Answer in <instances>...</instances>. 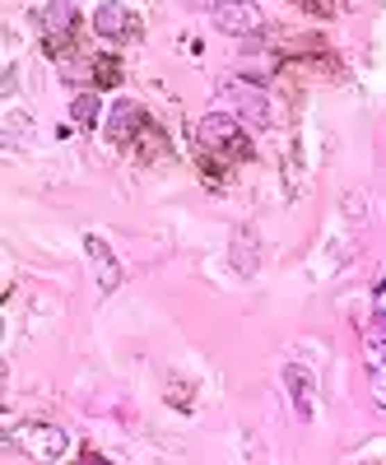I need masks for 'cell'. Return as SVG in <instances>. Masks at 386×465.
Here are the masks:
<instances>
[{
    "mask_svg": "<svg viewBox=\"0 0 386 465\" xmlns=\"http://www.w3.org/2000/svg\"><path fill=\"white\" fill-rule=\"evenodd\" d=\"M93 28H98V37H108V42H135L140 37V19L126 10L121 0H108V5L93 10Z\"/></svg>",
    "mask_w": 386,
    "mask_h": 465,
    "instance_id": "5b68a950",
    "label": "cell"
},
{
    "mask_svg": "<svg viewBox=\"0 0 386 465\" xmlns=\"http://www.w3.org/2000/svg\"><path fill=\"white\" fill-rule=\"evenodd\" d=\"M89 70H93V84H98V89H117V84H121V61H117V56H93Z\"/></svg>",
    "mask_w": 386,
    "mask_h": 465,
    "instance_id": "8fae6325",
    "label": "cell"
},
{
    "mask_svg": "<svg viewBox=\"0 0 386 465\" xmlns=\"http://www.w3.org/2000/svg\"><path fill=\"white\" fill-rule=\"evenodd\" d=\"M168 400L177 405V409H191V400H196V391H191V387H182V382L172 377V382H168Z\"/></svg>",
    "mask_w": 386,
    "mask_h": 465,
    "instance_id": "5bb4252c",
    "label": "cell"
},
{
    "mask_svg": "<svg viewBox=\"0 0 386 465\" xmlns=\"http://www.w3.org/2000/svg\"><path fill=\"white\" fill-rule=\"evenodd\" d=\"M135 154L140 158H168V140H163V130L154 121H144V130L135 135Z\"/></svg>",
    "mask_w": 386,
    "mask_h": 465,
    "instance_id": "30bf717a",
    "label": "cell"
},
{
    "mask_svg": "<svg viewBox=\"0 0 386 465\" xmlns=\"http://www.w3.org/2000/svg\"><path fill=\"white\" fill-rule=\"evenodd\" d=\"M215 93H219V103L233 108V117L242 126H251V130H270L275 126V108H270V98L256 84H247V79H219Z\"/></svg>",
    "mask_w": 386,
    "mask_h": 465,
    "instance_id": "7a4b0ae2",
    "label": "cell"
},
{
    "mask_svg": "<svg viewBox=\"0 0 386 465\" xmlns=\"http://www.w3.org/2000/svg\"><path fill=\"white\" fill-rule=\"evenodd\" d=\"M10 442L24 447L28 456H42V461H61L65 447H70V437L51 423H19V428H10Z\"/></svg>",
    "mask_w": 386,
    "mask_h": 465,
    "instance_id": "277c9868",
    "label": "cell"
},
{
    "mask_svg": "<svg viewBox=\"0 0 386 465\" xmlns=\"http://www.w3.org/2000/svg\"><path fill=\"white\" fill-rule=\"evenodd\" d=\"M284 387H289V396H294V405H298V418H312V372L308 368H298V363H289L284 368Z\"/></svg>",
    "mask_w": 386,
    "mask_h": 465,
    "instance_id": "9c48e42d",
    "label": "cell"
},
{
    "mask_svg": "<svg viewBox=\"0 0 386 465\" xmlns=\"http://www.w3.org/2000/svg\"><path fill=\"white\" fill-rule=\"evenodd\" d=\"M372 340H386V312L372 316Z\"/></svg>",
    "mask_w": 386,
    "mask_h": 465,
    "instance_id": "e0dca14e",
    "label": "cell"
},
{
    "mask_svg": "<svg viewBox=\"0 0 386 465\" xmlns=\"http://www.w3.org/2000/svg\"><path fill=\"white\" fill-rule=\"evenodd\" d=\"M294 5H303L312 15H335V10H340V0H294Z\"/></svg>",
    "mask_w": 386,
    "mask_h": 465,
    "instance_id": "9a60e30c",
    "label": "cell"
},
{
    "mask_svg": "<svg viewBox=\"0 0 386 465\" xmlns=\"http://www.w3.org/2000/svg\"><path fill=\"white\" fill-rule=\"evenodd\" d=\"M144 121H149V112L140 108V103H112V112H108V140H112V144H121V149H131L135 135L144 130Z\"/></svg>",
    "mask_w": 386,
    "mask_h": 465,
    "instance_id": "8992f818",
    "label": "cell"
},
{
    "mask_svg": "<svg viewBox=\"0 0 386 465\" xmlns=\"http://www.w3.org/2000/svg\"><path fill=\"white\" fill-rule=\"evenodd\" d=\"M98 112H103V108H98V98H93V93H79L75 103H70V117H75L84 130H89V126H98Z\"/></svg>",
    "mask_w": 386,
    "mask_h": 465,
    "instance_id": "7c38bea8",
    "label": "cell"
},
{
    "mask_svg": "<svg viewBox=\"0 0 386 465\" xmlns=\"http://www.w3.org/2000/svg\"><path fill=\"white\" fill-rule=\"evenodd\" d=\"M42 46L51 56H65L79 46V10L70 0H51L42 10Z\"/></svg>",
    "mask_w": 386,
    "mask_h": 465,
    "instance_id": "3957f363",
    "label": "cell"
},
{
    "mask_svg": "<svg viewBox=\"0 0 386 465\" xmlns=\"http://www.w3.org/2000/svg\"><path fill=\"white\" fill-rule=\"evenodd\" d=\"M215 24L224 33H261L265 28V15L256 0H233V5H224V10H215Z\"/></svg>",
    "mask_w": 386,
    "mask_h": 465,
    "instance_id": "52a82bcc",
    "label": "cell"
},
{
    "mask_svg": "<svg viewBox=\"0 0 386 465\" xmlns=\"http://www.w3.org/2000/svg\"><path fill=\"white\" fill-rule=\"evenodd\" d=\"M196 140H201L205 149H215L219 158H228V163H247V158L256 154L247 130H242V121H237L233 112H210V117H201Z\"/></svg>",
    "mask_w": 386,
    "mask_h": 465,
    "instance_id": "6da1fadb",
    "label": "cell"
},
{
    "mask_svg": "<svg viewBox=\"0 0 386 465\" xmlns=\"http://www.w3.org/2000/svg\"><path fill=\"white\" fill-rule=\"evenodd\" d=\"M84 251L93 256V270H98V289H103V294H112V289L121 284V265H117L112 247L103 242V237H84Z\"/></svg>",
    "mask_w": 386,
    "mask_h": 465,
    "instance_id": "ba28073f",
    "label": "cell"
},
{
    "mask_svg": "<svg viewBox=\"0 0 386 465\" xmlns=\"http://www.w3.org/2000/svg\"><path fill=\"white\" fill-rule=\"evenodd\" d=\"M233 242H237V270H242V275H251V270H256V247H251V232L237 228V237H233Z\"/></svg>",
    "mask_w": 386,
    "mask_h": 465,
    "instance_id": "4fadbf2b",
    "label": "cell"
},
{
    "mask_svg": "<svg viewBox=\"0 0 386 465\" xmlns=\"http://www.w3.org/2000/svg\"><path fill=\"white\" fill-rule=\"evenodd\" d=\"M186 10H210V15H215V10H224V5H233V0H182Z\"/></svg>",
    "mask_w": 386,
    "mask_h": 465,
    "instance_id": "2e32d148",
    "label": "cell"
}]
</instances>
